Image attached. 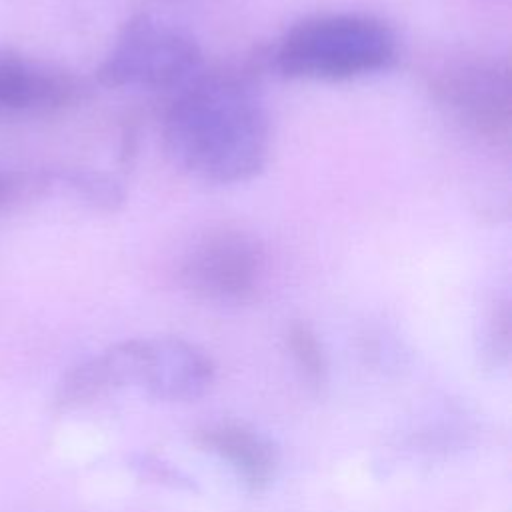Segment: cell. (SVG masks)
<instances>
[{"instance_id":"6da1fadb","label":"cell","mask_w":512,"mask_h":512,"mask_svg":"<svg viewBox=\"0 0 512 512\" xmlns=\"http://www.w3.org/2000/svg\"><path fill=\"white\" fill-rule=\"evenodd\" d=\"M172 162L210 184L254 178L270 154V118L256 88L230 72H200L176 90L164 124Z\"/></svg>"},{"instance_id":"7a4b0ae2","label":"cell","mask_w":512,"mask_h":512,"mask_svg":"<svg viewBox=\"0 0 512 512\" xmlns=\"http://www.w3.org/2000/svg\"><path fill=\"white\" fill-rule=\"evenodd\" d=\"M398 40L380 18L362 12H324L298 20L274 48V66L286 78L342 82L394 64Z\"/></svg>"},{"instance_id":"3957f363","label":"cell","mask_w":512,"mask_h":512,"mask_svg":"<svg viewBox=\"0 0 512 512\" xmlns=\"http://www.w3.org/2000/svg\"><path fill=\"white\" fill-rule=\"evenodd\" d=\"M202 48L182 26L138 12L124 22L96 78L108 88L180 90L202 72Z\"/></svg>"},{"instance_id":"277c9868","label":"cell","mask_w":512,"mask_h":512,"mask_svg":"<svg viewBox=\"0 0 512 512\" xmlns=\"http://www.w3.org/2000/svg\"><path fill=\"white\" fill-rule=\"evenodd\" d=\"M266 270V252L258 238L240 228H216L202 234L186 252L180 278L196 296L218 304H242L254 298Z\"/></svg>"},{"instance_id":"5b68a950","label":"cell","mask_w":512,"mask_h":512,"mask_svg":"<svg viewBox=\"0 0 512 512\" xmlns=\"http://www.w3.org/2000/svg\"><path fill=\"white\" fill-rule=\"evenodd\" d=\"M136 344V382L146 394L186 402L202 396L214 382V362L198 346L174 338H134Z\"/></svg>"},{"instance_id":"8992f818","label":"cell","mask_w":512,"mask_h":512,"mask_svg":"<svg viewBox=\"0 0 512 512\" xmlns=\"http://www.w3.org/2000/svg\"><path fill=\"white\" fill-rule=\"evenodd\" d=\"M438 90L446 106L470 128L506 138L510 128V78L498 62H464L448 68Z\"/></svg>"},{"instance_id":"52a82bcc","label":"cell","mask_w":512,"mask_h":512,"mask_svg":"<svg viewBox=\"0 0 512 512\" xmlns=\"http://www.w3.org/2000/svg\"><path fill=\"white\" fill-rule=\"evenodd\" d=\"M76 82L38 60L0 50V108L38 112L60 108L74 100Z\"/></svg>"},{"instance_id":"ba28073f","label":"cell","mask_w":512,"mask_h":512,"mask_svg":"<svg viewBox=\"0 0 512 512\" xmlns=\"http://www.w3.org/2000/svg\"><path fill=\"white\" fill-rule=\"evenodd\" d=\"M194 440L200 448L228 462L248 492H264L276 478L278 448L248 426L234 422L212 424L198 430Z\"/></svg>"},{"instance_id":"9c48e42d","label":"cell","mask_w":512,"mask_h":512,"mask_svg":"<svg viewBox=\"0 0 512 512\" xmlns=\"http://www.w3.org/2000/svg\"><path fill=\"white\" fill-rule=\"evenodd\" d=\"M136 382V344L126 340L76 364L58 382L54 404L60 410L86 406Z\"/></svg>"},{"instance_id":"30bf717a","label":"cell","mask_w":512,"mask_h":512,"mask_svg":"<svg viewBox=\"0 0 512 512\" xmlns=\"http://www.w3.org/2000/svg\"><path fill=\"white\" fill-rule=\"evenodd\" d=\"M286 346L312 386H322L328 374L326 354L316 332L306 322H292L286 330Z\"/></svg>"},{"instance_id":"8fae6325","label":"cell","mask_w":512,"mask_h":512,"mask_svg":"<svg viewBox=\"0 0 512 512\" xmlns=\"http://www.w3.org/2000/svg\"><path fill=\"white\" fill-rule=\"evenodd\" d=\"M60 178L66 186H70L80 198H84L92 206L112 210L124 200L120 182H116L108 174L94 170H66Z\"/></svg>"},{"instance_id":"7c38bea8","label":"cell","mask_w":512,"mask_h":512,"mask_svg":"<svg viewBox=\"0 0 512 512\" xmlns=\"http://www.w3.org/2000/svg\"><path fill=\"white\" fill-rule=\"evenodd\" d=\"M486 358L490 364H502L508 358L510 352V312L508 304L504 302L498 310H494V316L490 318L488 330H486Z\"/></svg>"}]
</instances>
